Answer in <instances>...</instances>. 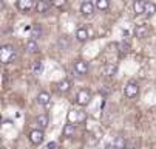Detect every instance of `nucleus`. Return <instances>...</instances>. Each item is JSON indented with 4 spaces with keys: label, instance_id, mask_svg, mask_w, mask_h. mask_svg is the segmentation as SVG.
Wrapping results in <instances>:
<instances>
[{
    "label": "nucleus",
    "instance_id": "obj_1",
    "mask_svg": "<svg viewBox=\"0 0 156 149\" xmlns=\"http://www.w3.org/2000/svg\"><path fill=\"white\" fill-rule=\"evenodd\" d=\"M17 58V51L12 45H2L0 48V61L2 64H9Z\"/></svg>",
    "mask_w": 156,
    "mask_h": 149
},
{
    "label": "nucleus",
    "instance_id": "obj_2",
    "mask_svg": "<svg viewBox=\"0 0 156 149\" xmlns=\"http://www.w3.org/2000/svg\"><path fill=\"white\" fill-rule=\"evenodd\" d=\"M91 101V92L88 89H80L76 95V104L80 106V107H85V106H88Z\"/></svg>",
    "mask_w": 156,
    "mask_h": 149
},
{
    "label": "nucleus",
    "instance_id": "obj_3",
    "mask_svg": "<svg viewBox=\"0 0 156 149\" xmlns=\"http://www.w3.org/2000/svg\"><path fill=\"white\" fill-rule=\"evenodd\" d=\"M124 95L127 98H136L139 95V84L136 81H128L125 84V87H124Z\"/></svg>",
    "mask_w": 156,
    "mask_h": 149
},
{
    "label": "nucleus",
    "instance_id": "obj_4",
    "mask_svg": "<svg viewBox=\"0 0 156 149\" xmlns=\"http://www.w3.org/2000/svg\"><path fill=\"white\" fill-rule=\"evenodd\" d=\"M28 138H30V141L33 143V144H42L43 143V140H45V134H43V131L42 129H33L31 132H30V135H28Z\"/></svg>",
    "mask_w": 156,
    "mask_h": 149
},
{
    "label": "nucleus",
    "instance_id": "obj_5",
    "mask_svg": "<svg viewBox=\"0 0 156 149\" xmlns=\"http://www.w3.org/2000/svg\"><path fill=\"white\" fill-rule=\"evenodd\" d=\"M96 9V3H93L91 0H83L82 5H80V13L83 16H91Z\"/></svg>",
    "mask_w": 156,
    "mask_h": 149
},
{
    "label": "nucleus",
    "instance_id": "obj_6",
    "mask_svg": "<svg viewBox=\"0 0 156 149\" xmlns=\"http://www.w3.org/2000/svg\"><path fill=\"white\" fill-rule=\"evenodd\" d=\"M88 69H90V65H88L87 61L79 59V61L74 62V72H76L77 75H85V73H88Z\"/></svg>",
    "mask_w": 156,
    "mask_h": 149
},
{
    "label": "nucleus",
    "instance_id": "obj_7",
    "mask_svg": "<svg viewBox=\"0 0 156 149\" xmlns=\"http://www.w3.org/2000/svg\"><path fill=\"white\" fill-rule=\"evenodd\" d=\"M51 2L50 0H37V3H36V11L39 14H45L50 8H51Z\"/></svg>",
    "mask_w": 156,
    "mask_h": 149
},
{
    "label": "nucleus",
    "instance_id": "obj_8",
    "mask_svg": "<svg viewBox=\"0 0 156 149\" xmlns=\"http://www.w3.org/2000/svg\"><path fill=\"white\" fill-rule=\"evenodd\" d=\"M148 34H150V30H148L147 25H136V28H135V36H136L138 39H145V37H148Z\"/></svg>",
    "mask_w": 156,
    "mask_h": 149
},
{
    "label": "nucleus",
    "instance_id": "obj_9",
    "mask_svg": "<svg viewBox=\"0 0 156 149\" xmlns=\"http://www.w3.org/2000/svg\"><path fill=\"white\" fill-rule=\"evenodd\" d=\"M83 118H85V115H83L82 112H79V110H70V112H68V123L76 124V123L82 121Z\"/></svg>",
    "mask_w": 156,
    "mask_h": 149
},
{
    "label": "nucleus",
    "instance_id": "obj_10",
    "mask_svg": "<svg viewBox=\"0 0 156 149\" xmlns=\"http://www.w3.org/2000/svg\"><path fill=\"white\" fill-rule=\"evenodd\" d=\"M36 123H37V127H39V129L45 131L47 127H48V124H50V117H48V115H45V114H42V115H39V117H37Z\"/></svg>",
    "mask_w": 156,
    "mask_h": 149
},
{
    "label": "nucleus",
    "instance_id": "obj_11",
    "mask_svg": "<svg viewBox=\"0 0 156 149\" xmlns=\"http://www.w3.org/2000/svg\"><path fill=\"white\" fill-rule=\"evenodd\" d=\"M56 87H57V90H59L60 93H68V92L71 90V82H70L68 79H62V81H59V82L56 84Z\"/></svg>",
    "mask_w": 156,
    "mask_h": 149
},
{
    "label": "nucleus",
    "instance_id": "obj_12",
    "mask_svg": "<svg viewBox=\"0 0 156 149\" xmlns=\"http://www.w3.org/2000/svg\"><path fill=\"white\" fill-rule=\"evenodd\" d=\"M74 134H76V126H74L73 123H68V124H65V126H63L62 135H63L65 138H71Z\"/></svg>",
    "mask_w": 156,
    "mask_h": 149
},
{
    "label": "nucleus",
    "instance_id": "obj_13",
    "mask_svg": "<svg viewBox=\"0 0 156 149\" xmlns=\"http://www.w3.org/2000/svg\"><path fill=\"white\" fill-rule=\"evenodd\" d=\"M34 6V0H17V8L20 11H30Z\"/></svg>",
    "mask_w": 156,
    "mask_h": 149
},
{
    "label": "nucleus",
    "instance_id": "obj_14",
    "mask_svg": "<svg viewBox=\"0 0 156 149\" xmlns=\"http://www.w3.org/2000/svg\"><path fill=\"white\" fill-rule=\"evenodd\" d=\"M50 101H51V96H50L48 92H40L37 95V104L39 106H48Z\"/></svg>",
    "mask_w": 156,
    "mask_h": 149
},
{
    "label": "nucleus",
    "instance_id": "obj_15",
    "mask_svg": "<svg viewBox=\"0 0 156 149\" xmlns=\"http://www.w3.org/2000/svg\"><path fill=\"white\" fill-rule=\"evenodd\" d=\"M145 0H135V3H133V11L135 14H144L145 11Z\"/></svg>",
    "mask_w": 156,
    "mask_h": 149
},
{
    "label": "nucleus",
    "instance_id": "obj_16",
    "mask_svg": "<svg viewBox=\"0 0 156 149\" xmlns=\"http://www.w3.org/2000/svg\"><path fill=\"white\" fill-rule=\"evenodd\" d=\"M25 48H27V51H30V53H37V51H39V44H37V40L30 39V40L27 42Z\"/></svg>",
    "mask_w": 156,
    "mask_h": 149
},
{
    "label": "nucleus",
    "instance_id": "obj_17",
    "mask_svg": "<svg viewBox=\"0 0 156 149\" xmlns=\"http://www.w3.org/2000/svg\"><path fill=\"white\" fill-rule=\"evenodd\" d=\"M76 39H77L79 42H85V40L88 39V31H87L83 27L77 28V30H76Z\"/></svg>",
    "mask_w": 156,
    "mask_h": 149
},
{
    "label": "nucleus",
    "instance_id": "obj_18",
    "mask_svg": "<svg viewBox=\"0 0 156 149\" xmlns=\"http://www.w3.org/2000/svg\"><path fill=\"white\" fill-rule=\"evenodd\" d=\"M145 16H154L156 14V5L153 2H147L145 3V11H144Z\"/></svg>",
    "mask_w": 156,
    "mask_h": 149
},
{
    "label": "nucleus",
    "instance_id": "obj_19",
    "mask_svg": "<svg viewBox=\"0 0 156 149\" xmlns=\"http://www.w3.org/2000/svg\"><path fill=\"white\" fill-rule=\"evenodd\" d=\"M42 72H43V62L42 61H36L34 65H33V73L39 76V75H42Z\"/></svg>",
    "mask_w": 156,
    "mask_h": 149
},
{
    "label": "nucleus",
    "instance_id": "obj_20",
    "mask_svg": "<svg viewBox=\"0 0 156 149\" xmlns=\"http://www.w3.org/2000/svg\"><path fill=\"white\" fill-rule=\"evenodd\" d=\"M42 28H40V25H34L33 27V30H31V39H34V40H37L40 36H42Z\"/></svg>",
    "mask_w": 156,
    "mask_h": 149
},
{
    "label": "nucleus",
    "instance_id": "obj_21",
    "mask_svg": "<svg viewBox=\"0 0 156 149\" xmlns=\"http://www.w3.org/2000/svg\"><path fill=\"white\" fill-rule=\"evenodd\" d=\"M110 6V0H96V8L101 9V11H105L108 9Z\"/></svg>",
    "mask_w": 156,
    "mask_h": 149
},
{
    "label": "nucleus",
    "instance_id": "obj_22",
    "mask_svg": "<svg viewBox=\"0 0 156 149\" xmlns=\"http://www.w3.org/2000/svg\"><path fill=\"white\" fill-rule=\"evenodd\" d=\"M119 51H121V54H127L130 51V44H128V42H125V40L121 42V44H119Z\"/></svg>",
    "mask_w": 156,
    "mask_h": 149
},
{
    "label": "nucleus",
    "instance_id": "obj_23",
    "mask_svg": "<svg viewBox=\"0 0 156 149\" xmlns=\"http://www.w3.org/2000/svg\"><path fill=\"white\" fill-rule=\"evenodd\" d=\"M113 144L116 146V149H125V140H124V137H116V140L113 141Z\"/></svg>",
    "mask_w": 156,
    "mask_h": 149
},
{
    "label": "nucleus",
    "instance_id": "obj_24",
    "mask_svg": "<svg viewBox=\"0 0 156 149\" xmlns=\"http://www.w3.org/2000/svg\"><path fill=\"white\" fill-rule=\"evenodd\" d=\"M116 70H118V67H116V65H111V64H110V65L105 67V75H107V76H115V75H116Z\"/></svg>",
    "mask_w": 156,
    "mask_h": 149
},
{
    "label": "nucleus",
    "instance_id": "obj_25",
    "mask_svg": "<svg viewBox=\"0 0 156 149\" xmlns=\"http://www.w3.org/2000/svg\"><path fill=\"white\" fill-rule=\"evenodd\" d=\"M51 3H53V6H56V8H62V6H65L66 0H51Z\"/></svg>",
    "mask_w": 156,
    "mask_h": 149
},
{
    "label": "nucleus",
    "instance_id": "obj_26",
    "mask_svg": "<svg viewBox=\"0 0 156 149\" xmlns=\"http://www.w3.org/2000/svg\"><path fill=\"white\" fill-rule=\"evenodd\" d=\"M57 147V143L56 141H50L48 144H47V149H56Z\"/></svg>",
    "mask_w": 156,
    "mask_h": 149
},
{
    "label": "nucleus",
    "instance_id": "obj_27",
    "mask_svg": "<svg viewBox=\"0 0 156 149\" xmlns=\"http://www.w3.org/2000/svg\"><path fill=\"white\" fill-rule=\"evenodd\" d=\"M105 149H116V146H115L113 143H107V144H105Z\"/></svg>",
    "mask_w": 156,
    "mask_h": 149
}]
</instances>
